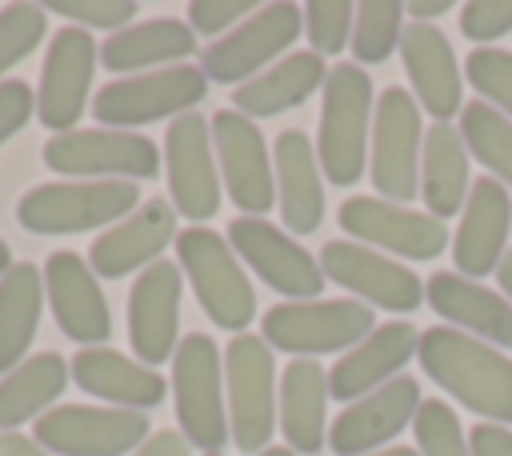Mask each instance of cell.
<instances>
[{
  "instance_id": "42",
  "label": "cell",
  "mask_w": 512,
  "mask_h": 456,
  "mask_svg": "<svg viewBox=\"0 0 512 456\" xmlns=\"http://www.w3.org/2000/svg\"><path fill=\"white\" fill-rule=\"evenodd\" d=\"M460 32L476 44L508 36L512 32V0H468L460 8Z\"/></svg>"
},
{
  "instance_id": "5",
  "label": "cell",
  "mask_w": 512,
  "mask_h": 456,
  "mask_svg": "<svg viewBox=\"0 0 512 456\" xmlns=\"http://www.w3.org/2000/svg\"><path fill=\"white\" fill-rule=\"evenodd\" d=\"M224 400H228V432L240 452H264L280 416V376L272 360V344L264 336L240 332L224 352Z\"/></svg>"
},
{
  "instance_id": "45",
  "label": "cell",
  "mask_w": 512,
  "mask_h": 456,
  "mask_svg": "<svg viewBox=\"0 0 512 456\" xmlns=\"http://www.w3.org/2000/svg\"><path fill=\"white\" fill-rule=\"evenodd\" d=\"M468 448H472V456H512V432L504 424L480 420L468 428Z\"/></svg>"
},
{
  "instance_id": "53",
  "label": "cell",
  "mask_w": 512,
  "mask_h": 456,
  "mask_svg": "<svg viewBox=\"0 0 512 456\" xmlns=\"http://www.w3.org/2000/svg\"><path fill=\"white\" fill-rule=\"evenodd\" d=\"M212 456H220V452H212Z\"/></svg>"
},
{
  "instance_id": "18",
  "label": "cell",
  "mask_w": 512,
  "mask_h": 456,
  "mask_svg": "<svg viewBox=\"0 0 512 456\" xmlns=\"http://www.w3.org/2000/svg\"><path fill=\"white\" fill-rule=\"evenodd\" d=\"M320 272L324 280L356 292L360 304H372V308L416 312L424 300V284L412 268L356 240H328L320 248Z\"/></svg>"
},
{
  "instance_id": "17",
  "label": "cell",
  "mask_w": 512,
  "mask_h": 456,
  "mask_svg": "<svg viewBox=\"0 0 512 456\" xmlns=\"http://www.w3.org/2000/svg\"><path fill=\"white\" fill-rule=\"evenodd\" d=\"M96 60H100V48H96V40L84 28L64 24V28L52 32L48 52H44V64H40L36 120L44 128H52L56 136L60 132H72L80 124L84 104H88V84H92Z\"/></svg>"
},
{
  "instance_id": "44",
  "label": "cell",
  "mask_w": 512,
  "mask_h": 456,
  "mask_svg": "<svg viewBox=\"0 0 512 456\" xmlns=\"http://www.w3.org/2000/svg\"><path fill=\"white\" fill-rule=\"evenodd\" d=\"M36 116V96L24 80H0V144Z\"/></svg>"
},
{
  "instance_id": "13",
  "label": "cell",
  "mask_w": 512,
  "mask_h": 456,
  "mask_svg": "<svg viewBox=\"0 0 512 456\" xmlns=\"http://www.w3.org/2000/svg\"><path fill=\"white\" fill-rule=\"evenodd\" d=\"M212 148L220 164V184L228 188L240 216H264L276 200V172L256 120L240 116L236 108L212 112Z\"/></svg>"
},
{
  "instance_id": "50",
  "label": "cell",
  "mask_w": 512,
  "mask_h": 456,
  "mask_svg": "<svg viewBox=\"0 0 512 456\" xmlns=\"http://www.w3.org/2000/svg\"><path fill=\"white\" fill-rule=\"evenodd\" d=\"M368 456H420V452H416V448H404V444H400V448H380V452H368Z\"/></svg>"
},
{
  "instance_id": "46",
  "label": "cell",
  "mask_w": 512,
  "mask_h": 456,
  "mask_svg": "<svg viewBox=\"0 0 512 456\" xmlns=\"http://www.w3.org/2000/svg\"><path fill=\"white\" fill-rule=\"evenodd\" d=\"M132 456H192V444L184 440V432L164 428V432H152Z\"/></svg>"
},
{
  "instance_id": "33",
  "label": "cell",
  "mask_w": 512,
  "mask_h": 456,
  "mask_svg": "<svg viewBox=\"0 0 512 456\" xmlns=\"http://www.w3.org/2000/svg\"><path fill=\"white\" fill-rule=\"evenodd\" d=\"M72 368L60 352H36L0 376V428L16 432L24 420H40L48 404L68 388Z\"/></svg>"
},
{
  "instance_id": "7",
  "label": "cell",
  "mask_w": 512,
  "mask_h": 456,
  "mask_svg": "<svg viewBox=\"0 0 512 456\" xmlns=\"http://www.w3.org/2000/svg\"><path fill=\"white\" fill-rule=\"evenodd\" d=\"M208 96V76L196 64H172L140 76H120L92 96V116L104 128H140L164 116H184Z\"/></svg>"
},
{
  "instance_id": "10",
  "label": "cell",
  "mask_w": 512,
  "mask_h": 456,
  "mask_svg": "<svg viewBox=\"0 0 512 456\" xmlns=\"http://www.w3.org/2000/svg\"><path fill=\"white\" fill-rule=\"evenodd\" d=\"M304 28V12L288 0L276 4H260L244 24H236L228 36H220L216 44H208L200 52V72L208 76V84H248L252 76H260L264 68L276 64V56L296 44Z\"/></svg>"
},
{
  "instance_id": "20",
  "label": "cell",
  "mask_w": 512,
  "mask_h": 456,
  "mask_svg": "<svg viewBox=\"0 0 512 456\" xmlns=\"http://www.w3.org/2000/svg\"><path fill=\"white\" fill-rule=\"evenodd\" d=\"M44 296L68 340L80 348H100L112 336V312L100 276L76 252H52L44 264Z\"/></svg>"
},
{
  "instance_id": "29",
  "label": "cell",
  "mask_w": 512,
  "mask_h": 456,
  "mask_svg": "<svg viewBox=\"0 0 512 456\" xmlns=\"http://www.w3.org/2000/svg\"><path fill=\"white\" fill-rule=\"evenodd\" d=\"M280 432L288 448L312 456L328 444V368L296 356L280 372Z\"/></svg>"
},
{
  "instance_id": "22",
  "label": "cell",
  "mask_w": 512,
  "mask_h": 456,
  "mask_svg": "<svg viewBox=\"0 0 512 456\" xmlns=\"http://www.w3.org/2000/svg\"><path fill=\"white\" fill-rule=\"evenodd\" d=\"M172 240H176V208H172V200L152 196V200H144V208H136L132 216H124L120 224L104 228L92 240L88 264L96 276L120 280L128 272L152 268Z\"/></svg>"
},
{
  "instance_id": "9",
  "label": "cell",
  "mask_w": 512,
  "mask_h": 456,
  "mask_svg": "<svg viewBox=\"0 0 512 456\" xmlns=\"http://www.w3.org/2000/svg\"><path fill=\"white\" fill-rule=\"evenodd\" d=\"M420 104L408 88H384L376 96L372 116V144H368V176L380 192V200L408 204L420 196Z\"/></svg>"
},
{
  "instance_id": "48",
  "label": "cell",
  "mask_w": 512,
  "mask_h": 456,
  "mask_svg": "<svg viewBox=\"0 0 512 456\" xmlns=\"http://www.w3.org/2000/svg\"><path fill=\"white\" fill-rule=\"evenodd\" d=\"M452 4L448 0H412V4H404V12L412 16V24H432L436 16H444Z\"/></svg>"
},
{
  "instance_id": "2",
  "label": "cell",
  "mask_w": 512,
  "mask_h": 456,
  "mask_svg": "<svg viewBox=\"0 0 512 456\" xmlns=\"http://www.w3.org/2000/svg\"><path fill=\"white\" fill-rule=\"evenodd\" d=\"M320 92H324L320 136H316L320 172L332 184H356L368 168V144H372V116H376L372 80L360 64H336Z\"/></svg>"
},
{
  "instance_id": "14",
  "label": "cell",
  "mask_w": 512,
  "mask_h": 456,
  "mask_svg": "<svg viewBox=\"0 0 512 456\" xmlns=\"http://www.w3.org/2000/svg\"><path fill=\"white\" fill-rule=\"evenodd\" d=\"M340 228L368 248H384L404 260H436L448 244V224L432 212L392 204L380 196H348L336 212Z\"/></svg>"
},
{
  "instance_id": "8",
  "label": "cell",
  "mask_w": 512,
  "mask_h": 456,
  "mask_svg": "<svg viewBox=\"0 0 512 456\" xmlns=\"http://www.w3.org/2000/svg\"><path fill=\"white\" fill-rule=\"evenodd\" d=\"M376 308L360 300H284L264 312L260 336L292 356L348 352L376 328Z\"/></svg>"
},
{
  "instance_id": "19",
  "label": "cell",
  "mask_w": 512,
  "mask_h": 456,
  "mask_svg": "<svg viewBox=\"0 0 512 456\" xmlns=\"http://www.w3.org/2000/svg\"><path fill=\"white\" fill-rule=\"evenodd\" d=\"M180 288L184 272L172 260H156L132 280L128 292V340L140 364L156 368L176 356V328H180Z\"/></svg>"
},
{
  "instance_id": "38",
  "label": "cell",
  "mask_w": 512,
  "mask_h": 456,
  "mask_svg": "<svg viewBox=\"0 0 512 456\" xmlns=\"http://www.w3.org/2000/svg\"><path fill=\"white\" fill-rule=\"evenodd\" d=\"M352 24H356V4L348 0H312L304 4V32L316 56H336L344 44H352Z\"/></svg>"
},
{
  "instance_id": "15",
  "label": "cell",
  "mask_w": 512,
  "mask_h": 456,
  "mask_svg": "<svg viewBox=\"0 0 512 456\" xmlns=\"http://www.w3.org/2000/svg\"><path fill=\"white\" fill-rule=\"evenodd\" d=\"M228 244L232 252L280 296L288 300H316L324 288L320 260L304 244H296L292 232L268 224L264 216H236L228 224Z\"/></svg>"
},
{
  "instance_id": "16",
  "label": "cell",
  "mask_w": 512,
  "mask_h": 456,
  "mask_svg": "<svg viewBox=\"0 0 512 456\" xmlns=\"http://www.w3.org/2000/svg\"><path fill=\"white\" fill-rule=\"evenodd\" d=\"M164 172L176 216L212 220L220 208V172L212 148V124L200 112H184L164 132Z\"/></svg>"
},
{
  "instance_id": "51",
  "label": "cell",
  "mask_w": 512,
  "mask_h": 456,
  "mask_svg": "<svg viewBox=\"0 0 512 456\" xmlns=\"http://www.w3.org/2000/svg\"><path fill=\"white\" fill-rule=\"evenodd\" d=\"M12 268V252H8V244H4V236H0V276Z\"/></svg>"
},
{
  "instance_id": "21",
  "label": "cell",
  "mask_w": 512,
  "mask_h": 456,
  "mask_svg": "<svg viewBox=\"0 0 512 456\" xmlns=\"http://www.w3.org/2000/svg\"><path fill=\"white\" fill-rule=\"evenodd\" d=\"M420 380L416 376H396L384 388L352 400L332 424H328V448L336 456H368L372 448L388 444L400 436L420 408Z\"/></svg>"
},
{
  "instance_id": "47",
  "label": "cell",
  "mask_w": 512,
  "mask_h": 456,
  "mask_svg": "<svg viewBox=\"0 0 512 456\" xmlns=\"http://www.w3.org/2000/svg\"><path fill=\"white\" fill-rule=\"evenodd\" d=\"M0 456H52V452H48V448H40L32 436L0 432Z\"/></svg>"
},
{
  "instance_id": "26",
  "label": "cell",
  "mask_w": 512,
  "mask_h": 456,
  "mask_svg": "<svg viewBox=\"0 0 512 456\" xmlns=\"http://www.w3.org/2000/svg\"><path fill=\"white\" fill-rule=\"evenodd\" d=\"M272 172H276V204L280 220L292 236H308L324 220V172L316 144L300 128H284L272 144Z\"/></svg>"
},
{
  "instance_id": "27",
  "label": "cell",
  "mask_w": 512,
  "mask_h": 456,
  "mask_svg": "<svg viewBox=\"0 0 512 456\" xmlns=\"http://www.w3.org/2000/svg\"><path fill=\"white\" fill-rule=\"evenodd\" d=\"M72 380L96 396V400H108V408H132V412H148L156 404H164L168 396V384L156 368L132 360V356H120L116 348L100 344V348H80L72 356Z\"/></svg>"
},
{
  "instance_id": "3",
  "label": "cell",
  "mask_w": 512,
  "mask_h": 456,
  "mask_svg": "<svg viewBox=\"0 0 512 456\" xmlns=\"http://www.w3.org/2000/svg\"><path fill=\"white\" fill-rule=\"evenodd\" d=\"M136 204L140 188L132 180H52L20 196L16 220L36 236H68L112 228L132 216Z\"/></svg>"
},
{
  "instance_id": "39",
  "label": "cell",
  "mask_w": 512,
  "mask_h": 456,
  "mask_svg": "<svg viewBox=\"0 0 512 456\" xmlns=\"http://www.w3.org/2000/svg\"><path fill=\"white\" fill-rule=\"evenodd\" d=\"M44 32H48V20H44L40 4H8V8H0V76L8 68H16L28 52H36Z\"/></svg>"
},
{
  "instance_id": "30",
  "label": "cell",
  "mask_w": 512,
  "mask_h": 456,
  "mask_svg": "<svg viewBox=\"0 0 512 456\" xmlns=\"http://www.w3.org/2000/svg\"><path fill=\"white\" fill-rule=\"evenodd\" d=\"M192 52H196L192 24L172 20V16H156V20H140V24L112 32L100 48V64L108 72H136L140 76V72L184 64Z\"/></svg>"
},
{
  "instance_id": "4",
  "label": "cell",
  "mask_w": 512,
  "mask_h": 456,
  "mask_svg": "<svg viewBox=\"0 0 512 456\" xmlns=\"http://www.w3.org/2000/svg\"><path fill=\"white\" fill-rule=\"evenodd\" d=\"M176 264L188 276L200 308L208 312V320L224 332H244L256 316V292L240 268V256L232 252L228 236L192 224L184 232H176Z\"/></svg>"
},
{
  "instance_id": "43",
  "label": "cell",
  "mask_w": 512,
  "mask_h": 456,
  "mask_svg": "<svg viewBox=\"0 0 512 456\" xmlns=\"http://www.w3.org/2000/svg\"><path fill=\"white\" fill-rule=\"evenodd\" d=\"M252 12H256L252 0H192L188 4L192 32H204V36H216V32L228 36L232 24H244Z\"/></svg>"
},
{
  "instance_id": "28",
  "label": "cell",
  "mask_w": 512,
  "mask_h": 456,
  "mask_svg": "<svg viewBox=\"0 0 512 456\" xmlns=\"http://www.w3.org/2000/svg\"><path fill=\"white\" fill-rule=\"evenodd\" d=\"M424 300L432 304V312L452 320L456 332H472L492 348H512V304L496 288L460 272H432V280L424 284Z\"/></svg>"
},
{
  "instance_id": "6",
  "label": "cell",
  "mask_w": 512,
  "mask_h": 456,
  "mask_svg": "<svg viewBox=\"0 0 512 456\" xmlns=\"http://www.w3.org/2000/svg\"><path fill=\"white\" fill-rule=\"evenodd\" d=\"M172 396H176V424L192 448L204 456L220 452L228 432V400H224V364L216 340L204 332H188L172 356Z\"/></svg>"
},
{
  "instance_id": "35",
  "label": "cell",
  "mask_w": 512,
  "mask_h": 456,
  "mask_svg": "<svg viewBox=\"0 0 512 456\" xmlns=\"http://www.w3.org/2000/svg\"><path fill=\"white\" fill-rule=\"evenodd\" d=\"M460 136L468 156H476L488 176L512 192V120L484 100H468L460 108Z\"/></svg>"
},
{
  "instance_id": "23",
  "label": "cell",
  "mask_w": 512,
  "mask_h": 456,
  "mask_svg": "<svg viewBox=\"0 0 512 456\" xmlns=\"http://www.w3.org/2000/svg\"><path fill=\"white\" fill-rule=\"evenodd\" d=\"M508 228H512V192L492 176L472 180V192L460 212V228L452 236V260L460 276L476 280L496 272L508 252Z\"/></svg>"
},
{
  "instance_id": "11",
  "label": "cell",
  "mask_w": 512,
  "mask_h": 456,
  "mask_svg": "<svg viewBox=\"0 0 512 456\" xmlns=\"http://www.w3.org/2000/svg\"><path fill=\"white\" fill-rule=\"evenodd\" d=\"M148 436V412L100 404L48 408L32 428V440L52 456H124L136 452Z\"/></svg>"
},
{
  "instance_id": "40",
  "label": "cell",
  "mask_w": 512,
  "mask_h": 456,
  "mask_svg": "<svg viewBox=\"0 0 512 456\" xmlns=\"http://www.w3.org/2000/svg\"><path fill=\"white\" fill-rule=\"evenodd\" d=\"M464 76L484 96V104H492L496 112H504L512 120V52H504V48H476L464 60Z\"/></svg>"
},
{
  "instance_id": "31",
  "label": "cell",
  "mask_w": 512,
  "mask_h": 456,
  "mask_svg": "<svg viewBox=\"0 0 512 456\" xmlns=\"http://www.w3.org/2000/svg\"><path fill=\"white\" fill-rule=\"evenodd\" d=\"M324 80H328L324 56H316L312 48L308 52H288L272 68L252 76L248 84L232 88V108L248 120L280 116L288 108H300L316 88H324Z\"/></svg>"
},
{
  "instance_id": "34",
  "label": "cell",
  "mask_w": 512,
  "mask_h": 456,
  "mask_svg": "<svg viewBox=\"0 0 512 456\" xmlns=\"http://www.w3.org/2000/svg\"><path fill=\"white\" fill-rule=\"evenodd\" d=\"M44 308V268L20 260L0 276V372L8 376L28 352Z\"/></svg>"
},
{
  "instance_id": "36",
  "label": "cell",
  "mask_w": 512,
  "mask_h": 456,
  "mask_svg": "<svg viewBox=\"0 0 512 456\" xmlns=\"http://www.w3.org/2000/svg\"><path fill=\"white\" fill-rule=\"evenodd\" d=\"M404 4L396 0H368L356 4V24H352V56L356 64H384L400 40H404Z\"/></svg>"
},
{
  "instance_id": "52",
  "label": "cell",
  "mask_w": 512,
  "mask_h": 456,
  "mask_svg": "<svg viewBox=\"0 0 512 456\" xmlns=\"http://www.w3.org/2000/svg\"><path fill=\"white\" fill-rule=\"evenodd\" d=\"M256 456H296L292 448H264V452H256Z\"/></svg>"
},
{
  "instance_id": "41",
  "label": "cell",
  "mask_w": 512,
  "mask_h": 456,
  "mask_svg": "<svg viewBox=\"0 0 512 456\" xmlns=\"http://www.w3.org/2000/svg\"><path fill=\"white\" fill-rule=\"evenodd\" d=\"M48 12L76 20V28H108V32H120L136 20L132 0H48Z\"/></svg>"
},
{
  "instance_id": "12",
  "label": "cell",
  "mask_w": 512,
  "mask_h": 456,
  "mask_svg": "<svg viewBox=\"0 0 512 456\" xmlns=\"http://www.w3.org/2000/svg\"><path fill=\"white\" fill-rule=\"evenodd\" d=\"M44 164L60 176H108V180H152L160 172V148L124 128H72L44 144Z\"/></svg>"
},
{
  "instance_id": "25",
  "label": "cell",
  "mask_w": 512,
  "mask_h": 456,
  "mask_svg": "<svg viewBox=\"0 0 512 456\" xmlns=\"http://www.w3.org/2000/svg\"><path fill=\"white\" fill-rule=\"evenodd\" d=\"M400 56L416 104L432 112L436 124H452V116H460L464 108V84H460L464 76L448 36L436 24H408L400 40Z\"/></svg>"
},
{
  "instance_id": "32",
  "label": "cell",
  "mask_w": 512,
  "mask_h": 456,
  "mask_svg": "<svg viewBox=\"0 0 512 456\" xmlns=\"http://www.w3.org/2000/svg\"><path fill=\"white\" fill-rule=\"evenodd\" d=\"M468 148L456 124H432L424 132L420 148V200L428 204L432 216H452L464 212V200L472 192V172H468Z\"/></svg>"
},
{
  "instance_id": "49",
  "label": "cell",
  "mask_w": 512,
  "mask_h": 456,
  "mask_svg": "<svg viewBox=\"0 0 512 456\" xmlns=\"http://www.w3.org/2000/svg\"><path fill=\"white\" fill-rule=\"evenodd\" d=\"M496 280H500V292H504V300L512 304V248L504 252V260H500V268H496Z\"/></svg>"
},
{
  "instance_id": "1",
  "label": "cell",
  "mask_w": 512,
  "mask_h": 456,
  "mask_svg": "<svg viewBox=\"0 0 512 456\" xmlns=\"http://www.w3.org/2000/svg\"><path fill=\"white\" fill-rule=\"evenodd\" d=\"M416 360L464 408L480 412L488 424H512V360L500 348L436 324L420 332Z\"/></svg>"
},
{
  "instance_id": "37",
  "label": "cell",
  "mask_w": 512,
  "mask_h": 456,
  "mask_svg": "<svg viewBox=\"0 0 512 456\" xmlns=\"http://www.w3.org/2000/svg\"><path fill=\"white\" fill-rule=\"evenodd\" d=\"M416 432V452L420 456H472L468 432L460 428V416L444 400H424L412 420Z\"/></svg>"
},
{
  "instance_id": "24",
  "label": "cell",
  "mask_w": 512,
  "mask_h": 456,
  "mask_svg": "<svg viewBox=\"0 0 512 456\" xmlns=\"http://www.w3.org/2000/svg\"><path fill=\"white\" fill-rule=\"evenodd\" d=\"M416 348H420V332L408 320H388L372 328L356 348H348L336 360V368H328V396L352 404L384 388L388 380L400 376V368L416 356Z\"/></svg>"
}]
</instances>
